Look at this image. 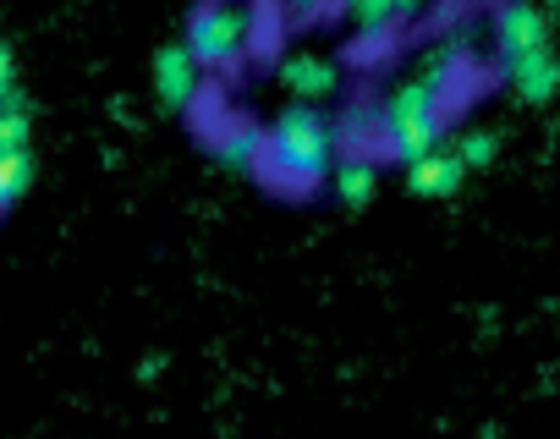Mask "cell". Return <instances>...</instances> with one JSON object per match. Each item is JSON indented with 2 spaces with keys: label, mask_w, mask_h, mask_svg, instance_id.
I'll return each instance as SVG.
<instances>
[{
  "label": "cell",
  "mask_w": 560,
  "mask_h": 439,
  "mask_svg": "<svg viewBox=\"0 0 560 439\" xmlns=\"http://www.w3.org/2000/svg\"><path fill=\"white\" fill-rule=\"evenodd\" d=\"M369 132L380 138V116H374L369 105H352V110H347V116L336 121V143H363Z\"/></svg>",
  "instance_id": "9a60e30c"
},
{
  "label": "cell",
  "mask_w": 560,
  "mask_h": 439,
  "mask_svg": "<svg viewBox=\"0 0 560 439\" xmlns=\"http://www.w3.org/2000/svg\"><path fill=\"white\" fill-rule=\"evenodd\" d=\"M330 187H336V198H341L347 209H369V203H374V187H380V170H374V159L347 154V159L330 170Z\"/></svg>",
  "instance_id": "30bf717a"
},
{
  "label": "cell",
  "mask_w": 560,
  "mask_h": 439,
  "mask_svg": "<svg viewBox=\"0 0 560 439\" xmlns=\"http://www.w3.org/2000/svg\"><path fill=\"white\" fill-rule=\"evenodd\" d=\"M269 181L280 187H319L336 170V121H325L314 105H292L280 110L275 127L264 132V165Z\"/></svg>",
  "instance_id": "7a4b0ae2"
},
{
  "label": "cell",
  "mask_w": 560,
  "mask_h": 439,
  "mask_svg": "<svg viewBox=\"0 0 560 439\" xmlns=\"http://www.w3.org/2000/svg\"><path fill=\"white\" fill-rule=\"evenodd\" d=\"M347 23H352L363 39H380V34L401 28L407 12H401V0H347Z\"/></svg>",
  "instance_id": "8fae6325"
},
{
  "label": "cell",
  "mask_w": 560,
  "mask_h": 439,
  "mask_svg": "<svg viewBox=\"0 0 560 439\" xmlns=\"http://www.w3.org/2000/svg\"><path fill=\"white\" fill-rule=\"evenodd\" d=\"M549 7H560V0H549Z\"/></svg>",
  "instance_id": "d6986e66"
},
{
  "label": "cell",
  "mask_w": 560,
  "mask_h": 439,
  "mask_svg": "<svg viewBox=\"0 0 560 439\" xmlns=\"http://www.w3.org/2000/svg\"><path fill=\"white\" fill-rule=\"evenodd\" d=\"M154 94L165 110H192L198 94H203V67L192 61L187 45H165L154 56Z\"/></svg>",
  "instance_id": "5b68a950"
},
{
  "label": "cell",
  "mask_w": 560,
  "mask_h": 439,
  "mask_svg": "<svg viewBox=\"0 0 560 439\" xmlns=\"http://www.w3.org/2000/svg\"><path fill=\"white\" fill-rule=\"evenodd\" d=\"M462 181H467V165L456 159V149H434V154H423V159L407 165V187L418 198H451Z\"/></svg>",
  "instance_id": "52a82bcc"
},
{
  "label": "cell",
  "mask_w": 560,
  "mask_h": 439,
  "mask_svg": "<svg viewBox=\"0 0 560 439\" xmlns=\"http://www.w3.org/2000/svg\"><path fill=\"white\" fill-rule=\"evenodd\" d=\"M445 72H451V50L434 67H423L418 78H407L385 99V110H380V143H385L390 159L412 165V159H423V154L440 149V138H445Z\"/></svg>",
  "instance_id": "6da1fadb"
},
{
  "label": "cell",
  "mask_w": 560,
  "mask_h": 439,
  "mask_svg": "<svg viewBox=\"0 0 560 439\" xmlns=\"http://www.w3.org/2000/svg\"><path fill=\"white\" fill-rule=\"evenodd\" d=\"M280 83L292 88V99H298V105H319V99H330V94L341 88V72H336V61H330V56L298 50V56L280 61Z\"/></svg>",
  "instance_id": "8992f818"
},
{
  "label": "cell",
  "mask_w": 560,
  "mask_h": 439,
  "mask_svg": "<svg viewBox=\"0 0 560 439\" xmlns=\"http://www.w3.org/2000/svg\"><path fill=\"white\" fill-rule=\"evenodd\" d=\"M34 181V159L28 149H0V209H12Z\"/></svg>",
  "instance_id": "7c38bea8"
},
{
  "label": "cell",
  "mask_w": 560,
  "mask_h": 439,
  "mask_svg": "<svg viewBox=\"0 0 560 439\" xmlns=\"http://www.w3.org/2000/svg\"><path fill=\"white\" fill-rule=\"evenodd\" d=\"M280 7H287L292 17H314V12L325 7V0H280Z\"/></svg>",
  "instance_id": "e0dca14e"
},
{
  "label": "cell",
  "mask_w": 560,
  "mask_h": 439,
  "mask_svg": "<svg viewBox=\"0 0 560 439\" xmlns=\"http://www.w3.org/2000/svg\"><path fill=\"white\" fill-rule=\"evenodd\" d=\"M28 132H34V121L18 99L0 105V149H28Z\"/></svg>",
  "instance_id": "5bb4252c"
},
{
  "label": "cell",
  "mask_w": 560,
  "mask_h": 439,
  "mask_svg": "<svg viewBox=\"0 0 560 439\" xmlns=\"http://www.w3.org/2000/svg\"><path fill=\"white\" fill-rule=\"evenodd\" d=\"M494 154H500V138H494L489 127H472V132H462V143H456V159H462L467 170H483Z\"/></svg>",
  "instance_id": "4fadbf2b"
},
{
  "label": "cell",
  "mask_w": 560,
  "mask_h": 439,
  "mask_svg": "<svg viewBox=\"0 0 560 439\" xmlns=\"http://www.w3.org/2000/svg\"><path fill=\"white\" fill-rule=\"evenodd\" d=\"M253 45V12L236 7V0H203L187 23V50L203 72H225L247 56Z\"/></svg>",
  "instance_id": "3957f363"
},
{
  "label": "cell",
  "mask_w": 560,
  "mask_h": 439,
  "mask_svg": "<svg viewBox=\"0 0 560 439\" xmlns=\"http://www.w3.org/2000/svg\"><path fill=\"white\" fill-rule=\"evenodd\" d=\"M12 99V50H7V39H0V105Z\"/></svg>",
  "instance_id": "2e32d148"
},
{
  "label": "cell",
  "mask_w": 560,
  "mask_h": 439,
  "mask_svg": "<svg viewBox=\"0 0 560 439\" xmlns=\"http://www.w3.org/2000/svg\"><path fill=\"white\" fill-rule=\"evenodd\" d=\"M214 154H220V165H231V170H258V165H264V132H258L253 121H231V127L214 132Z\"/></svg>",
  "instance_id": "9c48e42d"
},
{
  "label": "cell",
  "mask_w": 560,
  "mask_h": 439,
  "mask_svg": "<svg viewBox=\"0 0 560 439\" xmlns=\"http://www.w3.org/2000/svg\"><path fill=\"white\" fill-rule=\"evenodd\" d=\"M505 78H511L516 99H527V105H544V99L560 88V61H555V50H538V56H522V61H511V67H505Z\"/></svg>",
  "instance_id": "ba28073f"
},
{
  "label": "cell",
  "mask_w": 560,
  "mask_h": 439,
  "mask_svg": "<svg viewBox=\"0 0 560 439\" xmlns=\"http://www.w3.org/2000/svg\"><path fill=\"white\" fill-rule=\"evenodd\" d=\"M494 45H500V67L549 50V17L533 7V0H500L494 12Z\"/></svg>",
  "instance_id": "277c9868"
},
{
  "label": "cell",
  "mask_w": 560,
  "mask_h": 439,
  "mask_svg": "<svg viewBox=\"0 0 560 439\" xmlns=\"http://www.w3.org/2000/svg\"><path fill=\"white\" fill-rule=\"evenodd\" d=\"M423 7H429V0H401V12H407V17H412V12H423Z\"/></svg>",
  "instance_id": "ac0fdd59"
}]
</instances>
